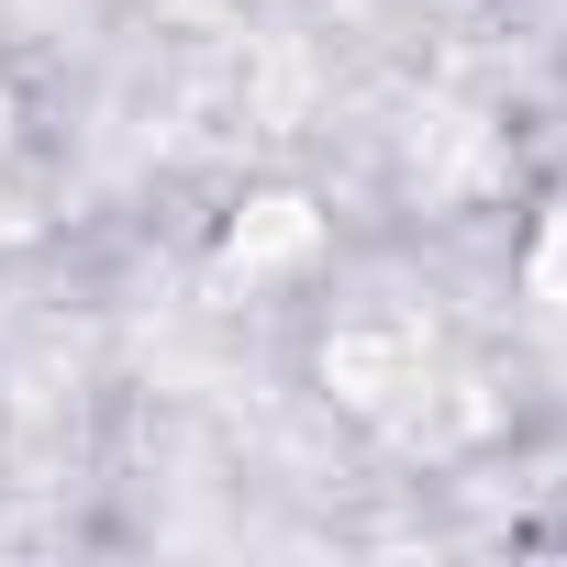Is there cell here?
<instances>
[{
    "mask_svg": "<svg viewBox=\"0 0 567 567\" xmlns=\"http://www.w3.org/2000/svg\"><path fill=\"white\" fill-rule=\"evenodd\" d=\"M301 234H312V223H301V212H290V200H267V223H256V234H245V256H290V245H301Z\"/></svg>",
    "mask_w": 567,
    "mask_h": 567,
    "instance_id": "obj_1",
    "label": "cell"
},
{
    "mask_svg": "<svg viewBox=\"0 0 567 567\" xmlns=\"http://www.w3.org/2000/svg\"><path fill=\"white\" fill-rule=\"evenodd\" d=\"M534 301H556V312H567V223H556V234H545V256H534Z\"/></svg>",
    "mask_w": 567,
    "mask_h": 567,
    "instance_id": "obj_2",
    "label": "cell"
}]
</instances>
